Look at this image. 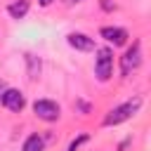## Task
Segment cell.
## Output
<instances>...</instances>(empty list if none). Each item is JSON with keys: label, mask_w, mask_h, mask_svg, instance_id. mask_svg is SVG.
Wrapping results in <instances>:
<instances>
[{"label": "cell", "mask_w": 151, "mask_h": 151, "mask_svg": "<svg viewBox=\"0 0 151 151\" xmlns=\"http://www.w3.org/2000/svg\"><path fill=\"white\" fill-rule=\"evenodd\" d=\"M38 2H40V5H42V7H47V5H50V2H52V0H38Z\"/></svg>", "instance_id": "cell-14"}, {"label": "cell", "mask_w": 151, "mask_h": 151, "mask_svg": "<svg viewBox=\"0 0 151 151\" xmlns=\"http://www.w3.org/2000/svg\"><path fill=\"white\" fill-rule=\"evenodd\" d=\"M0 104H2L5 109H9V111L19 113V111H24V106H26V97H24V92H21V90L7 87V90L2 92V99H0Z\"/></svg>", "instance_id": "cell-5"}, {"label": "cell", "mask_w": 151, "mask_h": 151, "mask_svg": "<svg viewBox=\"0 0 151 151\" xmlns=\"http://www.w3.org/2000/svg\"><path fill=\"white\" fill-rule=\"evenodd\" d=\"M94 76L99 83H106L113 76V50L111 47H99L94 57Z\"/></svg>", "instance_id": "cell-2"}, {"label": "cell", "mask_w": 151, "mask_h": 151, "mask_svg": "<svg viewBox=\"0 0 151 151\" xmlns=\"http://www.w3.org/2000/svg\"><path fill=\"white\" fill-rule=\"evenodd\" d=\"M139 66H142V42L134 40V42L125 50V54L120 57V73H123V76H130V73L137 71Z\"/></svg>", "instance_id": "cell-3"}, {"label": "cell", "mask_w": 151, "mask_h": 151, "mask_svg": "<svg viewBox=\"0 0 151 151\" xmlns=\"http://www.w3.org/2000/svg\"><path fill=\"white\" fill-rule=\"evenodd\" d=\"M66 40L73 50H80V52H92L94 50V38H90L85 33H68Z\"/></svg>", "instance_id": "cell-7"}, {"label": "cell", "mask_w": 151, "mask_h": 151, "mask_svg": "<svg viewBox=\"0 0 151 151\" xmlns=\"http://www.w3.org/2000/svg\"><path fill=\"white\" fill-rule=\"evenodd\" d=\"M76 2H80V0H76Z\"/></svg>", "instance_id": "cell-15"}, {"label": "cell", "mask_w": 151, "mask_h": 151, "mask_svg": "<svg viewBox=\"0 0 151 151\" xmlns=\"http://www.w3.org/2000/svg\"><path fill=\"white\" fill-rule=\"evenodd\" d=\"M85 142H87V134H80V137H76V139L68 144V151H78V146H80V144H85Z\"/></svg>", "instance_id": "cell-11"}, {"label": "cell", "mask_w": 151, "mask_h": 151, "mask_svg": "<svg viewBox=\"0 0 151 151\" xmlns=\"http://www.w3.org/2000/svg\"><path fill=\"white\" fill-rule=\"evenodd\" d=\"M33 113H35L40 120H45V123H54V120H59L61 109H59V104L52 101V99H35V101H33Z\"/></svg>", "instance_id": "cell-4"}, {"label": "cell", "mask_w": 151, "mask_h": 151, "mask_svg": "<svg viewBox=\"0 0 151 151\" xmlns=\"http://www.w3.org/2000/svg\"><path fill=\"white\" fill-rule=\"evenodd\" d=\"M24 59H26V66H28V80H38V76H40V59L35 54H31V52Z\"/></svg>", "instance_id": "cell-10"}, {"label": "cell", "mask_w": 151, "mask_h": 151, "mask_svg": "<svg viewBox=\"0 0 151 151\" xmlns=\"http://www.w3.org/2000/svg\"><path fill=\"white\" fill-rule=\"evenodd\" d=\"M5 90H7V87H5V83L0 80V99H2V92H5Z\"/></svg>", "instance_id": "cell-13"}, {"label": "cell", "mask_w": 151, "mask_h": 151, "mask_svg": "<svg viewBox=\"0 0 151 151\" xmlns=\"http://www.w3.org/2000/svg\"><path fill=\"white\" fill-rule=\"evenodd\" d=\"M99 35L109 42V45H113V47H120V45H125L127 42V31L125 28H120V26H104L101 31H99Z\"/></svg>", "instance_id": "cell-6"}, {"label": "cell", "mask_w": 151, "mask_h": 151, "mask_svg": "<svg viewBox=\"0 0 151 151\" xmlns=\"http://www.w3.org/2000/svg\"><path fill=\"white\" fill-rule=\"evenodd\" d=\"M21 151H45V139L40 134H28L24 146H21Z\"/></svg>", "instance_id": "cell-9"}, {"label": "cell", "mask_w": 151, "mask_h": 151, "mask_svg": "<svg viewBox=\"0 0 151 151\" xmlns=\"http://www.w3.org/2000/svg\"><path fill=\"white\" fill-rule=\"evenodd\" d=\"M28 0H17V2H12L9 7H7V12H9V17L12 19H24L26 14H28Z\"/></svg>", "instance_id": "cell-8"}, {"label": "cell", "mask_w": 151, "mask_h": 151, "mask_svg": "<svg viewBox=\"0 0 151 151\" xmlns=\"http://www.w3.org/2000/svg\"><path fill=\"white\" fill-rule=\"evenodd\" d=\"M139 109H142V97H132V99L118 104L116 109H111V111L104 116V125H106V127H111V125H120V123L130 120Z\"/></svg>", "instance_id": "cell-1"}, {"label": "cell", "mask_w": 151, "mask_h": 151, "mask_svg": "<svg viewBox=\"0 0 151 151\" xmlns=\"http://www.w3.org/2000/svg\"><path fill=\"white\" fill-rule=\"evenodd\" d=\"M101 7H104V9H111L113 5H111V0H101Z\"/></svg>", "instance_id": "cell-12"}]
</instances>
